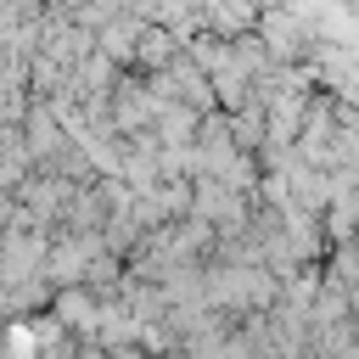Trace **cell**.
<instances>
[{"label":"cell","mask_w":359,"mask_h":359,"mask_svg":"<svg viewBox=\"0 0 359 359\" xmlns=\"http://www.w3.org/2000/svg\"><path fill=\"white\" fill-rule=\"evenodd\" d=\"M56 309H62V325H67V331H79V337H90V342H95V325H101L95 297H84V292H62V297H56Z\"/></svg>","instance_id":"6da1fadb"}]
</instances>
